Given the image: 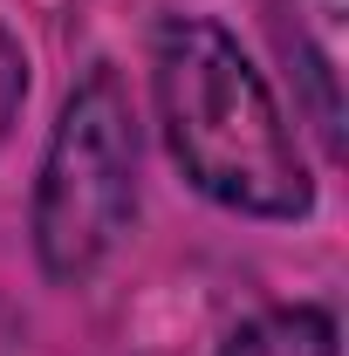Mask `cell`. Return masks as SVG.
<instances>
[{
	"label": "cell",
	"instance_id": "cell-3",
	"mask_svg": "<svg viewBox=\"0 0 349 356\" xmlns=\"http://www.w3.org/2000/svg\"><path fill=\"white\" fill-rule=\"evenodd\" d=\"M219 356H336V322L322 309H267L240 322Z\"/></svg>",
	"mask_w": 349,
	"mask_h": 356
},
{
	"label": "cell",
	"instance_id": "cell-4",
	"mask_svg": "<svg viewBox=\"0 0 349 356\" xmlns=\"http://www.w3.org/2000/svg\"><path fill=\"white\" fill-rule=\"evenodd\" d=\"M21 96H28V55H21V42L0 28V144H7L14 117H21Z\"/></svg>",
	"mask_w": 349,
	"mask_h": 356
},
{
	"label": "cell",
	"instance_id": "cell-1",
	"mask_svg": "<svg viewBox=\"0 0 349 356\" xmlns=\"http://www.w3.org/2000/svg\"><path fill=\"white\" fill-rule=\"evenodd\" d=\"M158 110L172 158L206 199L261 220L308 213L315 185L281 124V103L219 21L172 14L158 28Z\"/></svg>",
	"mask_w": 349,
	"mask_h": 356
},
{
	"label": "cell",
	"instance_id": "cell-2",
	"mask_svg": "<svg viewBox=\"0 0 349 356\" xmlns=\"http://www.w3.org/2000/svg\"><path fill=\"white\" fill-rule=\"evenodd\" d=\"M137 206V117L131 89L110 62H96L69 89L62 124L48 137L35 185V254L55 281H83L110 261Z\"/></svg>",
	"mask_w": 349,
	"mask_h": 356
}]
</instances>
